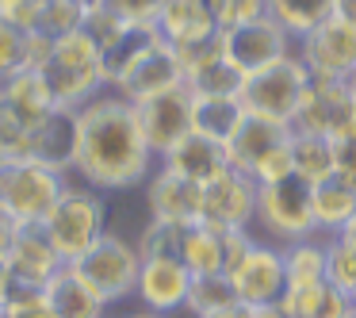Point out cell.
<instances>
[{
    "instance_id": "1",
    "label": "cell",
    "mask_w": 356,
    "mask_h": 318,
    "mask_svg": "<svg viewBox=\"0 0 356 318\" xmlns=\"http://www.w3.org/2000/svg\"><path fill=\"white\" fill-rule=\"evenodd\" d=\"M157 157L138 127L131 100L104 88L100 96L77 108V157L73 177L96 192H127L149 180Z\"/></svg>"
},
{
    "instance_id": "2",
    "label": "cell",
    "mask_w": 356,
    "mask_h": 318,
    "mask_svg": "<svg viewBox=\"0 0 356 318\" xmlns=\"http://www.w3.org/2000/svg\"><path fill=\"white\" fill-rule=\"evenodd\" d=\"M42 77L50 85L58 108H85L92 96H100L108 88L104 77V54L85 31H70L58 35L50 58L42 65Z\"/></svg>"
},
{
    "instance_id": "3",
    "label": "cell",
    "mask_w": 356,
    "mask_h": 318,
    "mask_svg": "<svg viewBox=\"0 0 356 318\" xmlns=\"http://www.w3.org/2000/svg\"><path fill=\"white\" fill-rule=\"evenodd\" d=\"M42 230L54 241L58 257L65 264L77 261L85 249H92L108 234V196L88 184H73L70 180V188L58 196L50 215L42 218Z\"/></svg>"
},
{
    "instance_id": "4",
    "label": "cell",
    "mask_w": 356,
    "mask_h": 318,
    "mask_svg": "<svg viewBox=\"0 0 356 318\" xmlns=\"http://www.w3.org/2000/svg\"><path fill=\"white\" fill-rule=\"evenodd\" d=\"M65 188H70V173L47 169L31 157H0V207L19 226L42 223Z\"/></svg>"
},
{
    "instance_id": "5",
    "label": "cell",
    "mask_w": 356,
    "mask_h": 318,
    "mask_svg": "<svg viewBox=\"0 0 356 318\" xmlns=\"http://www.w3.org/2000/svg\"><path fill=\"white\" fill-rule=\"evenodd\" d=\"M70 264L81 272V280H85V284L111 307V303H123V299L134 295L138 269H142V253H138L134 241L123 238V234L108 230L92 249H85V253H81L77 261H70Z\"/></svg>"
},
{
    "instance_id": "6",
    "label": "cell",
    "mask_w": 356,
    "mask_h": 318,
    "mask_svg": "<svg viewBox=\"0 0 356 318\" xmlns=\"http://www.w3.org/2000/svg\"><path fill=\"white\" fill-rule=\"evenodd\" d=\"M307 85H310V70L302 65L299 54H287L284 62L268 65V70L249 73L245 88H241V104H245L249 116L291 123L302 96H307Z\"/></svg>"
},
{
    "instance_id": "7",
    "label": "cell",
    "mask_w": 356,
    "mask_h": 318,
    "mask_svg": "<svg viewBox=\"0 0 356 318\" xmlns=\"http://www.w3.org/2000/svg\"><path fill=\"white\" fill-rule=\"evenodd\" d=\"M257 223L280 241H302L314 238V184L299 177L276 180V184H257Z\"/></svg>"
},
{
    "instance_id": "8",
    "label": "cell",
    "mask_w": 356,
    "mask_h": 318,
    "mask_svg": "<svg viewBox=\"0 0 356 318\" xmlns=\"http://www.w3.org/2000/svg\"><path fill=\"white\" fill-rule=\"evenodd\" d=\"M287 127L299 134H325V138H337L341 131L356 127V100L348 77H314L310 73L307 96Z\"/></svg>"
},
{
    "instance_id": "9",
    "label": "cell",
    "mask_w": 356,
    "mask_h": 318,
    "mask_svg": "<svg viewBox=\"0 0 356 318\" xmlns=\"http://www.w3.org/2000/svg\"><path fill=\"white\" fill-rule=\"evenodd\" d=\"M16 157L47 165V169L70 173L73 177V157H77V108H50L39 119L24 127Z\"/></svg>"
},
{
    "instance_id": "10",
    "label": "cell",
    "mask_w": 356,
    "mask_h": 318,
    "mask_svg": "<svg viewBox=\"0 0 356 318\" xmlns=\"http://www.w3.org/2000/svg\"><path fill=\"white\" fill-rule=\"evenodd\" d=\"M291 42L295 39L272 16H257V19H249V24L226 27L222 31V54L249 77V73H261V70H268V65L284 62L287 54H295Z\"/></svg>"
},
{
    "instance_id": "11",
    "label": "cell",
    "mask_w": 356,
    "mask_h": 318,
    "mask_svg": "<svg viewBox=\"0 0 356 318\" xmlns=\"http://www.w3.org/2000/svg\"><path fill=\"white\" fill-rule=\"evenodd\" d=\"M200 223L215 230H249V223H257V180L238 169H226L222 177L207 180Z\"/></svg>"
},
{
    "instance_id": "12",
    "label": "cell",
    "mask_w": 356,
    "mask_h": 318,
    "mask_svg": "<svg viewBox=\"0 0 356 318\" xmlns=\"http://www.w3.org/2000/svg\"><path fill=\"white\" fill-rule=\"evenodd\" d=\"M295 54L314 77H348L356 70V24L330 16L322 27L302 35Z\"/></svg>"
},
{
    "instance_id": "13",
    "label": "cell",
    "mask_w": 356,
    "mask_h": 318,
    "mask_svg": "<svg viewBox=\"0 0 356 318\" xmlns=\"http://www.w3.org/2000/svg\"><path fill=\"white\" fill-rule=\"evenodd\" d=\"M134 111H138V127L146 134L154 157H165L192 131V93H188V85H177L169 93L149 96V100L134 104Z\"/></svg>"
},
{
    "instance_id": "14",
    "label": "cell",
    "mask_w": 356,
    "mask_h": 318,
    "mask_svg": "<svg viewBox=\"0 0 356 318\" xmlns=\"http://www.w3.org/2000/svg\"><path fill=\"white\" fill-rule=\"evenodd\" d=\"M177 85H184V65H180L177 50H172L169 42L157 39L154 47L111 85V93H119L131 104H142V100H149V96L169 93V88H177Z\"/></svg>"
},
{
    "instance_id": "15",
    "label": "cell",
    "mask_w": 356,
    "mask_h": 318,
    "mask_svg": "<svg viewBox=\"0 0 356 318\" xmlns=\"http://www.w3.org/2000/svg\"><path fill=\"white\" fill-rule=\"evenodd\" d=\"M146 211H149V218H161V223H180V226L200 223L203 184H195V180L157 165L146 180Z\"/></svg>"
},
{
    "instance_id": "16",
    "label": "cell",
    "mask_w": 356,
    "mask_h": 318,
    "mask_svg": "<svg viewBox=\"0 0 356 318\" xmlns=\"http://www.w3.org/2000/svg\"><path fill=\"white\" fill-rule=\"evenodd\" d=\"M188 287H192V272L184 269V261H172V257H142L138 284H134L138 307L157 310V315L184 310Z\"/></svg>"
},
{
    "instance_id": "17",
    "label": "cell",
    "mask_w": 356,
    "mask_h": 318,
    "mask_svg": "<svg viewBox=\"0 0 356 318\" xmlns=\"http://www.w3.org/2000/svg\"><path fill=\"white\" fill-rule=\"evenodd\" d=\"M238 303L249 307H272L287 292V269H284V249L272 246H253V253L230 272Z\"/></svg>"
},
{
    "instance_id": "18",
    "label": "cell",
    "mask_w": 356,
    "mask_h": 318,
    "mask_svg": "<svg viewBox=\"0 0 356 318\" xmlns=\"http://www.w3.org/2000/svg\"><path fill=\"white\" fill-rule=\"evenodd\" d=\"M62 257H58L54 241L47 238L42 223L35 226H19L16 230V241L8 249V269H12V280L16 287H31V292H42L47 280L62 269Z\"/></svg>"
},
{
    "instance_id": "19",
    "label": "cell",
    "mask_w": 356,
    "mask_h": 318,
    "mask_svg": "<svg viewBox=\"0 0 356 318\" xmlns=\"http://www.w3.org/2000/svg\"><path fill=\"white\" fill-rule=\"evenodd\" d=\"M291 142V127L276 123V119H264V116H245V123L238 127L226 150H230V169L253 177L264 161H268L276 150H284Z\"/></svg>"
},
{
    "instance_id": "20",
    "label": "cell",
    "mask_w": 356,
    "mask_h": 318,
    "mask_svg": "<svg viewBox=\"0 0 356 318\" xmlns=\"http://www.w3.org/2000/svg\"><path fill=\"white\" fill-rule=\"evenodd\" d=\"M157 165L195 180V184H207V180L222 177V173L230 169V150H226V142H215L200 131H188L169 154L157 157Z\"/></svg>"
},
{
    "instance_id": "21",
    "label": "cell",
    "mask_w": 356,
    "mask_h": 318,
    "mask_svg": "<svg viewBox=\"0 0 356 318\" xmlns=\"http://www.w3.org/2000/svg\"><path fill=\"white\" fill-rule=\"evenodd\" d=\"M157 31H161V39L172 50H180V47H195V42L215 39L222 27H218L207 0H169L165 12L157 16Z\"/></svg>"
},
{
    "instance_id": "22",
    "label": "cell",
    "mask_w": 356,
    "mask_h": 318,
    "mask_svg": "<svg viewBox=\"0 0 356 318\" xmlns=\"http://www.w3.org/2000/svg\"><path fill=\"white\" fill-rule=\"evenodd\" d=\"M42 295H47V303L54 307L58 318H104L108 315V303L81 280V272L73 269V264H62V269L47 280Z\"/></svg>"
},
{
    "instance_id": "23",
    "label": "cell",
    "mask_w": 356,
    "mask_h": 318,
    "mask_svg": "<svg viewBox=\"0 0 356 318\" xmlns=\"http://www.w3.org/2000/svg\"><path fill=\"white\" fill-rule=\"evenodd\" d=\"M276 307L284 318H345L356 303L333 280H322V284H310V287H287Z\"/></svg>"
},
{
    "instance_id": "24",
    "label": "cell",
    "mask_w": 356,
    "mask_h": 318,
    "mask_svg": "<svg viewBox=\"0 0 356 318\" xmlns=\"http://www.w3.org/2000/svg\"><path fill=\"white\" fill-rule=\"evenodd\" d=\"M241 96H192V131L207 134L215 142H230L238 127L245 123Z\"/></svg>"
},
{
    "instance_id": "25",
    "label": "cell",
    "mask_w": 356,
    "mask_h": 318,
    "mask_svg": "<svg viewBox=\"0 0 356 318\" xmlns=\"http://www.w3.org/2000/svg\"><path fill=\"white\" fill-rule=\"evenodd\" d=\"M0 100L8 104L24 123H31V119H39L42 111L58 108L54 96H50L47 77H42V70H16V73H8V77L0 81Z\"/></svg>"
},
{
    "instance_id": "26",
    "label": "cell",
    "mask_w": 356,
    "mask_h": 318,
    "mask_svg": "<svg viewBox=\"0 0 356 318\" xmlns=\"http://www.w3.org/2000/svg\"><path fill=\"white\" fill-rule=\"evenodd\" d=\"M353 218H356V180L333 173L322 184H314V223H318V230L337 234L341 226H348Z\"/></svg>"
},
{
    "instance_id": "27",
    "label": "cell",
    "mask_w": 356,
    "mask_h": 318,
    "mask_svg": "<svg viewBox=\"0 0 356 318\" xmlns=\"http://www.w3.org/2000/svg\"><path fill=\"white\" fill-rule=\"evenodd\" d=\"M264 12L291 35L295 42L337 16V0H264Z\"/></svg>"
},
{
    "instance_id": "28",
    "label": "cell",
    "mask_w": 356,
    "mask_h": 318,
    "mask_svg": "<svg viewBox=\"0 0 356 318\" xmlns=\"http://www.w3.org/2000/svg\"><path fill=\"white\" fill-rule=\"evenodd\" d=\"M157 39H161L157 24H127V31L119 35L108 50H104V77H108V88L115 85V81L123 77V73L131 70V65L138 62V58L146 54Z\"/></svg>"
},
{
    "instance_id": "29",
    "label": "cell",
    "mask_w": 356,
    "mask_h": 318,
    "mask_svg": "<svg viewBox=\"0 0 356 318\" xmlns=\"http://www.w3.org/2000/svg\"><path fill=\"white\" fill-rule=\"evenodd\" d=\"M180 261L192 276H207V272H222L226 264V249H222V230L207 223H192L184 230V249H180Z\"/></svg>"
},
{
    "instance_id": "30",
    "label": "cell",
    "mask_w": 356,
    "mask_h": 318,
    "mask_svg": "<svg viewBox=\"0 0 356 318\" xmlns=\"http://www.w3.org/2000/svg\"><path fill=\"white\" fill-rule=\"evenodd\" d=\"M291 161H295V177L307 184H322L325 177L337 173L333 161V142L325 134H299L291 131Z\"/></svg>"
},
{
    "instance_id": "31",
    "label": "cell",
    "mask_w": 356,
    "mask_h": 318,
    "mask_svg": "<svg viewBox=\"0 0 356 318\" xmlns=\"http://www.w3.org/2000/svg\"><path fill=\"white\" fill-rule=\"evenodd\" d=\"M284 269H287V287H310V284H322L330 280V246L314 238H302L291 241L284 249Z\"/></svg>"
},
{
    "instance_id": "32",
    "label": "cell",
    "mask_w": 356,
    "mask_h": 318,
    "mask_svg": "<svg viewBox=\"0 0 356 318\" xmlns=\"http://www.w3.org/2000/svg\"><path fill=\"white\" fill-rule=\"evenodd\" d=\"M184 85H188L192 96H241L245 73H241L226 54H218V58H211L207 65L184 73Z\"/></svg>"
},
{
    "instance_id": "33",
    "label": "cell",
    "mask_w": 356,
    "mask_h": 318,
    "mask_svg": "<svg viewBox=\"0 0 356 318\" xmlns=\"http://www.w3.org/2000/svg\"><path fill=\"white\" fill-rule=\"evenodd\" d=\"M230 307H238V292H234V280L226 272L192 276L184 310H192L195 318H207V315H218V310H230Z\"/></svg>"
},
{
    "instance_id": "34",
    "label": "cell",
    "mask_w": 356,
    "mask_h": 318,
    "mask_svg": "<svg viewBox=\"0 0 356 318\" xmlns=\"http://www.w3.org/2000/svg\"><path fill=\"white\" fill-rule=\"evenodd\" d=\"M325 246H330V272H325V276H330L341 292L353 295V303H356V218L348 226H341V230L333 234V241H325Z\"/></svg>"
},
{
    "instance_id": "35",
    "label": "cell",
    "mask_w": 356,
    "mask_h": 318,
    "mask_svg": "<svg viewBox=\"0 0 356 318\" xmlns=\"http://www.w3.org/2000/svg\"><path fill=\"white\" fill-rule=\"evenodd\" d=\"M184 230L188 226L180 223H161V218H149L146 226H142L138 234V253L142 257H172V261H180V249H184Z\"/></svg>"
},
{
    "instance_id": "36",
    "label": "cell",
    "mask_w": 356,
    "mask_h": 318,
    "mask_svg": "<svg viewBox=\"0 0 356 318\" xmlns=\"http://www.w3.org/2000/svg\"><path fill=\"white\" fill-rule=\"evenodd\" d=\"M127 24H131V19H123L115 8H111V4H88L85 19H81V31H85L88 39L100 47V54H104V50H108L111 42L127 31Z\"/></svg>"
},
{
    "instance_id": "37",
    "label": "cell",
    "mask_w": 356,
    "mask_h": 318,
    "mask_svg": "<svg viewBox=\"0 0 356 318\" xmlns=\"http://www.w3.org/2000/svg\"><path fill=\"white\" fill-rule=\"evenodd\" d=\"M85 0H47V12H42V24L39 31L58 39V35H70L81 31V19H85Z\"/></svg>"
},
{
    "instance_id": "38",
    "label": "cell",
    "mask_w": 356,
    "mask_h": 318,
    "mask_svg": "<svg viewBox=\"0 0 356 318\" xmlns=\"http://www.w3.org/2000/svg\"><path fill=\"white\" fill-rule=\"evenodd\" d=\"M0 318H58L54 307L47 303L42 292H31V287H16L8 299L0 303Z\"/></svg>"
},
{
    "instance_id": "39",
    "label": "cell",
    "mask_w": 356,
    "mask_h": 318,
    "mask_svg": "<svg viewBox=\"0 0 356 318\" xmlns=\"http://www.w3.org/2000/svg\"><path fill=\"white\" fill-rule=\"evenodd\" d=\"M211 12H215L218 27H238V24H249V19L257 16H268L264 12V0H207Z\"/></svg>"
},
{
    "instance_id": "40",
    "label": "cell",
    "mask_w": 356,
    "mask_h": 318,
    "mask_svg": "<svg viewBox=\"0 0 356 318\" xmlns=\"http://www.w3.org/2000/svg\"><path fill=\"white\" fill-rule=\"evenodd\" d=\"M24 39H27V31H19L16 24H8L0 16V81L24 65Z\"/></svg>"
},
{
    "instance_id": "41",
    "label": "cell",
    "mask_w": 356,
    "mask_h": 318,
    "mask_svg": "<svg viewBox=\"0 0 356 318\" xmlns=\"http://www.w3.org/2000/svg\"><path fill=\"white\" fill-rule=\"evenodd\" d=\"M42 12H47V0H0V16L19 31H39Z\"/></svg>"
},
{
    "instance_id": "42",
    "label": "cell",
    "mask_w": 356,
    "mask_h": 318,
    "mask_svg": "<svg viewBox=\"0 0 356 318\" xmlns=\"http://www.w3.org/2000/svg\"><path fill=\"white\" fill-rule=\"evenodd\" d=\"M100 4H111L123 19L131 24H157V16L165 12L169 0H100Z\"/></svg>"
},
{
    "instance_id": "43",
    "label": "cell",
    "mask_w": 356,
    "mask_h": 318,
    "mask_svg": "<svg viewBox=\"0 0 356 318\" xmlns=\"http://www.w3.org/2000/svg\"><path fill=\"white\" fill-rule=\"evenodd\" d=\"M24 119L8 108V104L0 100V157H16L19 150V138H24Z\"/></svg>"
},
{
    "instance_id": "44",
    "label": "cell",
    "mask_w": 356,
    "mask_h": 318,
    "mask_svg": "<svg viewBox=\"0 0 356 318\" xmlns=\"http://www.w3.org/2000/svg\"><path fill=\"white\" fill-rule=\"evenodd\" d=\"M253 246H257V241L249 238V230H222V249H226L222 272H226V276H230V272L238 269V264L245 261L249 253H253Z\"/></svg>"
},
{
    "instance_id": "45",
    "label": "cell",
    "mask_w": 356,
    "mask_h": 318,
    "mask_svg": "<svg viewBox=\"0 0 356 318\" xmlns=\"http://www.w3.org/2000/svg\"><path fill=\"white\" fill-rule=\"evenodd\" d=\"M333 142V161H337V173L348 180H356V127H348V131H341Z\"/></svg>"
},
{
    "instance_id": "46",
    "label": "cell",
    "mask_w": 356,
    "mask_h": 318,
    "mask_svg": "<svg viewBox=\"0 0 356 318\" xmlns=\"http://www.w3.org/2000/svg\"><path fill=\"white\" fill-rule=\"evenodd\" d=\"M16 230H19V223L0 207V261H8V249H12V241H16Z\"/></svg>"
},
{
    "instance_id": "47",
    "label": "cell",
    "mask_w": 356,
    "mask_h": 318,
    "mask_svg": "<svg viewBox=\"0 0 356 318\" xmlns=\"http://www.w3.org/2000/svg\"><path fill=\"white\" fill-rule=\"evenodd\" d=\"M238 318H284V315H280L276 303H272V307H249V303H238Z\"/></svg>"
},
{
    "instance_id": "48",
    "label": "cell",
    "mask_w": 356,
    "mask_h": 318,
    "mask_svg": "<svg viewBox=\"0 0 356 318\" xmlns=\"http://www.w3.org/2000/svg\"><path fill=\"white\" fill-rule=\"evenodd\" d=\"M12 292H16V280H12V269H8V261H0V303L8 299Z\"/></svg>"
},
{
    "instance_id": "49",
    "label": "cell",
    "mask_w": 356,
    "mask_h": 318,
    "mask_svg": "<svg viewBox=\"0 0 356 318\" xmlns=\"http://www.w3.org/2000/svg\"><path fill=\"white\" fill-rule=\"evenodd\" d=\"M337 16L348 19V24H356V0H337Z\"/></svg>"
},
{
    "instance_id": "50",
    "label": "cell",
    "mask_w": 356,
    "mask_h": 318,
    "mask_svg": "<svg viewBox=\"0 0 356 318\" xmlns=\"http://www.w3.org/2000/svg\"><path fill=\"white\" fill-rule=\"evenodd\" d=\"M111 318H169V315H157V310H127V315H111Z\"/></svg>"
},
{
    "instance_id": "51",
    "label": "cell",
    "mask_w": 356,
    "mask_h": 318,
    "mask_svg": "<svg viewBox=\"0 0 356 318\" xmlns=\"http://www.w3.org/2000/svg\"><path fill=\"white\" fill-rule=\"evenodd\" d=\"M207 318H238V307H230V310H218V315H207Z\"/></svg>"
},
{
    "instance_id": "52",
    "label": "cell",
    "mask_w": 356,
    "mask_h": 318,
    "mask_svg": "<svg viewBox=\"0 0 356 318\" xmlns=\"http://www.w3.org/2000/svg\"><path fill=\"white\" fill-rule=\"evenodd\" d=\"M348 88H353V100H356V70L348 73Z\"/></svg>"
},
{
    "instance_id": "53",
    "label": "cell",
    "mask_w": 356,
    "mask_h": 318,
    "mask_svg": "<svg viewBox=\"0 0 356 318\" xmlns=\"http://www.w3.org/2000/svg\"><path fill=\"white\" fill-rule=\"evenodd\" d=\"M345 318H356V307H353V310H348V315H345Z\"/></svg>"
},
{
    "instance_id": "54",
    "label": "cell",
    "mask_w": 356,
    "mask_h": 318,
    "mask_svg": "<svg viewBox=\"0 0 356 318\" xmlns=\"http://www.w3.org/2000/svg\"><path fill=\"white\" fill-rule=\"evenodd\" d=\"M104 318H111V315H104Z\"/></svg>"
}]
</instances>
